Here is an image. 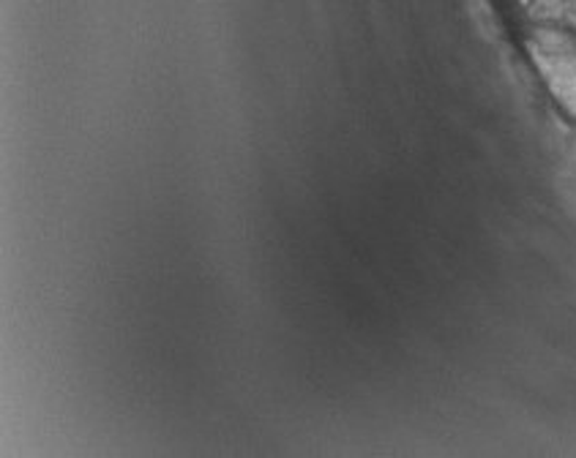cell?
Returning <instances> with one entry per match:
<instances>
[{
	"label": "cell",
	"mask_w": 576,
	"mask_h": 458,
	"mask_svg": "<svg viewBox=\"0 0 576 458\" xmlns=\"http://www.w3.org/2000/svg\"><path fill=\"white\" fill-rule=\"evenodd\" d=\"M530 55L549 93L576 124V30L543 25L530 34Z\"/></svg>",
	"instance_id": "6da1fadb"
}]
</instances>
